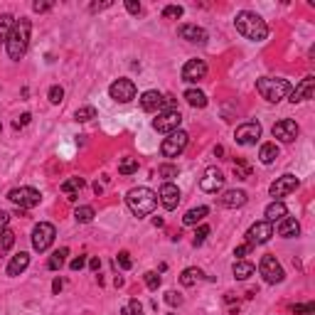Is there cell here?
Segmentation results:
<instances>
[{
	"mask_svg": "<svg viewBox=\"0 0 315 315\" xmlns=\"http://www.w3.org/2000/svg\"><path fill=\"white\" fill-rule=\"evenodd\" d=\"M165 303H168V305H180L182 303V295H180V293H175V291H168V293H165Z\"/></svg>",
	"mask_w": 315,
	"mask_h": 315,
	"instance_id": "bcb514c9",
	"label": "cell"
},
{
	"mask_svg": "<svg viewBox=\"0 0 315 315\" xmlns=\"http://www.w3.org/2000/svg\"><path fill=\"white\" fill-rule=\"evenodd\" d=\"M62 286H64V283H62V278H55V283H52V291L59 293V291H62Z\"/></svg>",
	"mask_w": 315,
	"mask_h": 315,
	"instance_id": "9f6ffc18",
	"label": "cell"
},
{
	"mask_svg": "<svg viewBox=\"0 0 315 315\" xmlns=\"http://www.w3.org/2000/svg\"><path fill=\"white\" fill-rule=\"evenodd\" d=\"M47 99H49V103H62L64 101V89L62 86H52L47 91Z\"/></svg>",
	"mask_w": 315,
	"mask_h": 315,
	"instance_id": "60d3db41",
	"label": "cell"
},
{
	"mask_svg": "<svg viewBox=\"0 0 315 315\" xmlns=\"http://www.w3.org/2000/svg\"><path fill=\"white\" fill-rule=\"evenodd\" d=\"M163 103H165V96L160 94V91H155V89H150V91H146L143 96H141V109L143 111H148V113H160L163 111Z\"/></svg>",
	"mask_w": 315,
	"mask_h": 315,
	"instance_id": "d6986e66",
	"label": "cell"
},
{
	"mask_svg": "<svg viewBox=\"0 0 315 315\" xmlns=\"http://www.w3.org/2000/svg\"><path fill=\"white\" fill-rule=\"evenodd\" d=\"M291 81L288 79H273V77H261L256 81V91H259L261 96L271 103H278L281 99H286L288 94H291Z\"/></svg>",
	"mask_w": 315,
	"mask_h": 315,
	"instance_id": "277c9868",
	"label": "cell"
},
{
	"mask_svg": "<svg viewBox=\"0 0 315 315\" xmlns=\"http://www.w3.org/2000/svg\"><path fill=\"white\" fill-rule=\"evenodd\" d=\"M84 266H86V259H84V256H77V259H72V264H69L72 271H81Z\"/></svg>",
	"mask_w": 315,
	"mask_h": 315,
	"instance_id": "c3c4849f",
	"label": "cell"
},
{
	"mask_svg": "<svg viewBox=\"0 0 315 315\" xmlns=\"http://www.w3.org/2000/svg\"><path fill=\"white\" fill-rule=\"evenodd\" d=\"M276 157H278V146H276V143H264V146H261L259 160L264 163V165H271Z\"/></svg>",
	"mask_w": 315,
	"mask_h": 315,
	"instance_id": "f546056e",
	"label": "cell"
},
{
	"mask_svg": "<svg viewBox=\"0 0 315 315\" xmlns=\"http://www.w3.org/2000/svg\"><path fill=\"white\" fill-rule=\"evenodd\" d=\"M259 273L264 276V281L266 283H281L286 278V273H283V266L276 261L273 254H266V256H261L259 261Z\"/></svg>",
	"mask_w": 315,
	"mask_h": 315,
	"instance_id": "ba28073f",
	"label": "cell"
},
{
	"mask_svg": "<svg viewBox=\"0 0 315 315\" xmlns=\"http://www.w3.org/2000/svg\"><path fill=\"white\" fill-rule=\"evenodd\" d=\"M30 118H32L30 113H23V116H20V118H18L15 124H12V128H25V126L30 124Z\"/></svg>",
	"mask_w": 315,
	"mask_h": 315,
	"instance_id": "f907efd6",
	"label": "cell"
},
{
	"mask_svg": "<svg viewBox=\"0 0 315 315\" xmlns=\"http://www.w3.org/2000/svg\"><path fill=\"white\" fill-rule=\"evenodd\" d=\"M126 10L131 12V15H138L141 12V3L138 0H126Z\"/></svg>",
	"mask_w": 315,
	"mask_h": 315,
	"instance_id": "681fc988",
	"label": "cell"
},
{
	"mask_svg": "<svg viewBox=\"0 0 315 315\" xmlns=\"http://www.w3.org/2000/svg\"><path fill=\"white\" fill-rule=\"evenodd\" d=\"M264 214H266V222L273 224V222H281L283 217H288V209H286V204H283L281 200H273V202L266 207V212Z\"/></svg>",
	"mask_w": 315,
	"mask_h": 315,
	"instance_id": "d4e9b609",
	"label": "cell"
},
{
	"mask_svg": "<svg viewBox=\"0 0 315 315\" xmlns=\"http://www.w3.org/2000/svg\"><path fill=\"white\" fill-rule=\"evenodd\" d=\"M0 131H3V126H0Z\"/></svg>",
	"mask_w": 315,
	"mask_h": 315,
	"instance_id": "6f0895ef",
	"label": "cell"
},
{
	"mask_svg": "<svg viewBox=\"0 0 315 315\" xmlns=\"http://www.w3.org/2000/svg\"><path fill=\"white\" fill-rule=\"evenodd\" d=\"M109 96L116 103H128L135 99V84L131 79H116L111 86H109Z\"/></svg>",
	"mask_w": 315,
	"mask_h": 315,
	"instance_id": "30bf717a",
	"label": "cell"
},
{
	"mask_svg": "<svg viewBox=\"0 0 315 315\" xmlns=\"http://www.w3.org/2000/svg\"><path fill=\"white\" fill-rule=\"evenodd\" d=\"M116 266H121L124 271H128L133 266V261H131V254L128 251H118V256H116Z\"/></svg>",
	"mask_w": 315,
	"mask_h": 315,
	"instance_id": "b9f144b4",
	"label": "cell"
},
{
	"mask_svg": "<svg viewBox=\"0 0 315 315\" xmlns=\"http://www.w3.org/2000/svg\"><path fill=\"white\" fill-rule=\"evenodd\" d=\"M74 118H77L79 124H86L91 118H96V109H94V106H81V109H77Z\"/></svg>",
	"mask_w": 315,
	"mask_h": 315,
	"instance_id": "d590c367",
	"label": "cell"
},
{
	"mask_svg": "<svg viewBox=\"0 0 315 315\" xmlns=\"http://www.w3.org/2000/svg\"><path fill=\"white\" fill-rule=\"evenodd\" d=\"M49 8H52V3H40V0H37V3H32V10L34 12H47Z\"/></svg>",
	"mask_w": 315,
	"mask_h": 315,
	"instance_id": "816d5d0a",
	"label": "cell"
},
{
	"mask_svg": "<svg viewBox=\"0 0 315 315\" xmlns=\"http://www.w3.org/2000/svg\"><path fill=\"white\" fill-rule=\"evenodd\" d=\"M8 200L12 204H18V209H32V207L42 202V195L34 187H12L8 192Z\"/></svg>",
	"mask_w": 315,
	"mask_h": 315,
	"instance_id": "5b68a950",
	"label": "cell"
},
{
	"mask_svg": "<svg viewBox=\"0 0 315 315\" xmlns=\"http://www.w3.org/2000/svg\"><path fill=\"white\" fill-rule=\"evenodd\" d=\"M185 101L190 103L192 109H204L207 106V96L200 89H187L185 91Z\"/></svg>",
	"mask_w": 315,
	"mask_h": 315,
	"instance_id": "f1b7e54d",
	"label": "cell"
},
{
	"mask_svg": "<svg viewBox=\"0 0 315 315\" xmlns=\"http://www.w3.org/2000/svg\"><path fill=\"white\" fill-rule=\"evenodd\" d=\"M182 81H187V84H192V81H202L204 77H207V64H204L202 59H190V62H185V67H182Z\"/></svg>",
	"mask_w": 315,
	"mask_h": 315,
	"instance_id": "e0dca14e",
	"label": "cell"
},
{
	"mask_svg": "<svg viewBox=\"0 0 315 315\" xmlns=\"http://www.w3.org/2000/svg\"><path fill=\"white\" fill-rule=\"evenodd\" d=\"M121 315H143V305L138 298H131L128 303L121 308Z\"/></svg>",
	"mask_w": 315,
	"mask_h": 315,
	"instance_id": "8d00e7d4",
	"label": "cell"
},
{
	"mask_svg": "<svg viewBox=\"0 0 315 315\" xmlns=\"http://www.w3.org/2000/svg\"><path fill=\"white\" fill-rule=\"evenodd\" d=\"M207 214H209V209H207V207H195V209H190V212L182 217V224H185V226H197L204 217H207Z\"/></svg>",
	"mask_w": 315,
	"mask_h": 315,
	"instance_id": "83f0119b",
	"label": "cell"
},
{
	"mask_svg": "<svg viewBox=\"0 0 315 315\" xmlns=\"http://www.w3.org/2000/svg\"><path fill=\"white\" fill-rule=\"evenodd\" d=\"M182 5H168V8H163V18L165 20H180L182 18Z\"/></svg>",
	"mask_w": 315,
	"mask_h": 315,
	"instance_id": "f35d334b",
	"label": "cell"
},
{
	"mask_svg": "<svg viewBox=\"0 0 315 315\" xmlns=\"http://www.w3.org/2000/svg\"><path fill=\"white\" fill-rule=\"evenodd\" d=\"M143 281H146V286L150 288V291H157V288H160V283H163V278L157 276L155 271H148L146 276H143Z\"/></svg>",
	"mask_w": 315,
	"mask_h": 315,
	"instance_id": "ab89813d",
	"label": "cell"
},
{
	"mask_svg": "<svg viewBox=\"0 0 315 315\" xmlns=\"http://www.w3.org/2000/svg\"><path fill=\"white\" fill-rule=\"evenodd\" d=\"M204 278V273H202V269H197V266H190V269H185L180 273V283L185 286V288H192L197 281H202Z\"/></svg>",
	"mask_w": 315,
	"mask_h": 315,
	"instance_id": "484cf974",
	"label": "cell"
},
{
	"mask_svg": "<svg viewBox=\"0 0 315 315\" xmlns=\"http://www.w3.org/2000/svg\"><path fill=\"white\" fill-rule=\"evenodd\" d=\"M170 315H172V313H170Z\"/></svg>",
	"mask_w": 315,
	"mask_h": 315,
	"instance_id": "680465c9",
	"label": "cell"
},
{
	"mask_svg": "<svg viewBox=\"0 0 315 315\" xmlns=\"http://www.w3.org/2000/svg\"><path fill=\"white\" fill-rule=\"evenodd\" d=\"M234 172H236V178L247 180V178H249V165H247V163H241V160H236V163H234Z\"/></svg>",
	"mask_w": 315,
	"mask_h": 315,
	"instance_id": "f6af8a7d",
	"label": "cell"
},
{
	"mask_svg": "<svg viewBox=\"0 0 315 315\" xmlns=\"http://www.w3.org/2000/svg\"><path fill=\"white\" fill-rule=\"evenodd\" d=\"M74 219H77L79 224H89L91 219H94V207H89V204H81V207H77Z\"/></svg>",
	"mask_w": 315,
	"mask_h": 315,
	"instance_id": "1f68e13d",
	"label": "cell"
},
{
	"mask_svg": "<svg viewBox=\"0 0 315 315\" xmlns=\"http://www.w3.org/2000/svg\"><path fill=\"white\" fill-rule=\"evenodd\" d=\"M301 185V180L295 178V175H281V178H276V180L271 182V197L273 200H281V197H286V195H291L295 187Z\"/></svg>",
	"mask_w": 315,
	"mask_h": 315,
	"instance_id": "9a60e30c",
	"label": "cell"
},
{
	"mask_svg": "<svg viewBox=\"0 0 315 315\" xmlns=\"http://www.w3.org/2000/svg\"><path fill=\"white\" fill-rule=\"evenodd\" d=\"M276 232H278V236H283V239H293V236L301 234V224H298L295 217H283L281 222H278V226H276Z\"/></svg>",
	"mask_w": 315,
	"mask_h": 315,
	"instance_id": "7402d4cb",
	"label": "cell"
},
{
	"mask_svg": "<svg viewBox=\"0 0 315 315\" xmlns=\"http://www.w3.org/2000/svg\"><path fill=\"white\" fill-rule=\"evenodd\" d=\"M12 25H15V18H12V15H8V12H5V15H0V42H5V40H8Z\"/></svg>",
	"mask_w": 315,
	"mask_h": 315,
	"instance_id": "d6a6232c",
	"label": "cell"
},
{
	"mask_svg": "<svg viewBox=\"0 0 315 315\" xmlns=\"http://www.w3.org/2000/svg\"><path fill=\"white\" fill-rule=\"evenodd\" d=\"M234 27L241 37H247L251 42H264V40L269 37V25L264 23L261 15H256V12H251V10L236 12Z\"/></svg>",
	"mask_w": 315,
	"mask_h": 315,
	"instance_id": "6da1fadb",
	"label": "cell"
},
{
	"mask_svg": "<svg viewBox=\"0 0 315 315\" xmlns=\"http://www.w3.org/2000/svg\"><path fill=\"white\" fill-rule=\"evenodd\" d=\"M8 222H10V214L0 209V229H5V226H8Z\"/></svg>",
	"mask_w": 315,
	"mask_h": 315,
	"instance_id": "11a10c76",
	"label": "cell"
},
{
	"mask_svg": "<svg viewBox=\"0 0 315 315\" xmlns=\"http://www.w3.org/2000/svg\"><path fill=\"white\" fill-rule=\"evenodd\" d=\"M30 32H32V23H30L27 18L15 20L10 34H8V40H5V49H8V57H10V59L18 62V59L25 57L27 47H30Z\"/></svg>",
	"mask_w": 315,
	"mask_h": 315,
	"instance_id": "7a4b0ae2",
	"label": "cell"
},
{
	"mask_svg": "<svg viewBox=\"0 0 315 315\" xmlns=\"http://www.w3.org/2000/svg\"><path fill=\"white\" fill-rule=\"evenodd\" d=\"M224 172L219 168H207L202 172V178H200V187H202V192H207V195H217V192L224 187Z\"/></svg>",
	"mask_w": 315,
	"mask_h": 315,
	"instance_id": "8fae6325",
	"label": "cell"
},
{
	"mask_svg": "<svg viewBox=\"0 0 315 315\" xmlns=\"http://www.w3.org/2000/svg\"><path fill=\"white\" fill-rule=\"evenodd\" d=\"M126 204L135 217H148L155 212L157 207V195L150 187H133L126 195Z\"/></svg>",
	"mask_w": 315,
	"mask_h": 315,
	"instance_id": "3957f363",
	"label": "cell"
},
{
	"mask_svg": "<svg viewBox=\"0 0 315 315\" xmlns=\"http://www.w3.org/2000/svg\"><path fill=\"white\" fill-rule=\"evenodd\" d=\"M182 195H180V187L178 185H172V182H165L163 187H160V192H157V202L163 204L168 212H172L178 204H180Z\"/></svg>",
	"mask_w": 315,
	"mask_h": 315,
	"instance_id": "2e32d148",
	"label": "cell"
},
{
	"mask_svg": "<svg viewBox=\"0 0 315 315\" xmlns=\"http://www.w3.org/2000/svg\"><path fill=\"white\" fill-rule=\"evenodd\" d=\"M251 244H241V247H236L234 249V256H239V259H244V256H247V254H251Z\"/></svg>",
	"mask_w": 315,
	"mask_h": 315,
	"instance_id": "7dc6e473",
	"label": "cell"
},
{
	"mask_svg": "<svg viewBox=\"0 0 315 315\" xmlns=\"http://www.w3.org/2000/svg\"><path fill=\"white\" fill-rule=\"evenodd\" d=\"M259 138H261V124H256V121H247V124L236 126L234 141L239 146H254Z\"/></svg>",
	"mask_w": 315,
	"mask_h": 315,
	"instance_id": "7c38bea8",
	"label": "cell"
},
{
	"mask_svg": "<svg viewBox=\"0 0 315 315\" xmlns=\"http://www.w3.org/2000/svg\"><path fill=\"white\" fill-rule=\"evenodd\" d=\"M55 236H57V229L55 224H49V222H40V224L32 229V249L34 251H47V249L55 244Z\"/></svg>",
	"mask_w": 315,
	"mask_h": 315,
	"instance_id": "8992f818",
	"label": "cell"
},
{
	"mask_svg": "<svg viewBox=\"0 0 315 315\" xmlns=\"http://www.w3.org/2000/svg\"><path fill=\"white\" fill-rule=\"evenodd\" d=\"M271 133H273V138H278L281 143H293L298 138V133H301V128H298V124L293 118H281L278 124H273Z\"/></svg>",
	"mask_w": 315,
	"mask_h": 315,
	"instance_id": "4fadbf2b",
	"label": "cell"
},
{
	"mask_svg": "<svg viewBox=\"0 0 315 315\" xmlns=\"http://www.w3.org/2000/svg\"><path fill=\"white\" fill-rule=\"evenodd\" d=\"M178 34H180L182 40L192 42V45H204V42H207V30L197 27V25H180V27H178Z\"/></svg>",
	"mask_w": 315,
	"mask_h": 315,
	"instance_id": "ffe728a7",
	"label": "cell"
},
{
	"mask_svg": "<svg viewBox=\"0 0 315 315\" xmlns=\"http://www.w3.org/2000/svg\"><path fill=\"white\" fill-rule=\"evenodd\" d=\"M187 141H190V135L185 133V131H175V133H170L168 138H163V143H160V153L165 157H178L187 148Z\"/></svg>",
	"mask_w": 315,
	"mask_h": 315,
	"instance_id": "9c48e42d",
	"label": "cell"
},
{
	"mask_svg": "<svg viewBox=\"0 0 315 315\" xmlns=\"http://www.w3.org/2000/svg\"><path fill=\"white\" fill-rule=\"evenodd\" d=\"M27 266H30V254L20 251V254H15V256L10 259V264H8L5 273H8V276H20V273H23Z\"/></svg>",
	"mask_w": 315,
	"mask_h": 315,
	"instance_id": "603a6c76",
	"label": "cell"
},
{
	"mask_svg": "<svg viewBox=\"0 0 315 315\" xmlns=\"http://www.w3.org/2000/svg\"><path fill=\"white\" fill-rule=\"evenodd\" d=\"M254 264H249V261L239 259L234 261V266H232V273H234V278H239V281H247L249 276H254Z\"/></svg>",
	"mask_w": 315,
	"mask_h": 315,
	"instance_id": "4316f807",
	"label": "cell"
},
{
	"mask_svg": "<svg viewBox=\"0 0 315 315\" xmlns=\"http://www.w3.org/2000/svg\"><path fill=\"white\" fill-rule=\"evenodd\" d=\"M157 175H160V178H165V180H172V178H178V175H180V170H178V165H168V163H165V165H160V168H157Z\"/></svg>",
	"mask_w": 315,
	"mask_h": 315,
	"instance_id": "74e56055",
	"label": "cell"
},
{
	"mask_svg": "<svg viewBox=\"0 0 315 315\" xmlns=\"http://www.w3.org/2000/svg\"><path fill=\"white\" fill-rule=\"evenodd\" d=\"M271 236H273V224L264 219V222H256V224L249 226L247 244H251V247H256V244H266Z\"/></svg>",
	"mask_w": 315,
	"mask_h": 315,
	"instance_id": "5bb4252c",
	"label": "cell"
},
{
	"mask_svg": "<svg viewBox=\"0 0 315 315\" xmlns=\"http://www.w3.org/2000/svg\"><path fill=\"white\" fill-rule=\"evenodd\" d=\"M180 124H182V113L178 109H170V111H160L157 118H153V128L157 133H175L180 131Z\"/></svg>",
	"mask_w": 315,
	"mask_h": 315,
	"instance_id": "52a82bcc",
	"label": "cell"
},
{
	"mask_svg": "<svg viewBox=\"0 0 315 315\" xmlns=\"http://www.w3.org/2000/svg\"><path fill=\"white\" fill-rule=\"evenodd\" d=\"M113 3L111 0H109V3H94V5H91V12H96V10H106V8H111Z\"/></svg>",
	"mask_w": 315,
	"mask_h": 315,
	"instance_id": "f5cc1de1",
	"label": "cell"
},
{
	"mask_svg": "<svg viewBox=\"0 0 315 315\" xmlns=\"http://www.w3.org/2000/svg\"><path fill=\"white\" fill-rule=\"evenodd\" d=\"M118 172H121V175H133V172H138V160H135V157H121Z\"/></svg>",
	"mask_w": 315,
	"mask_h": 315,
	"instance_id": "836d02e7",
	"label": "cell"
},
{
	"mask_svg": "<svg viewBox=\"0 0 315 315\" xmlns=\"http://www.w3.org/2000/svg\"><path fill=\"white\" fill-rule=\"evenodd\" d=\"M291 310H293V315H313V313H315V303H303V305H293Z\"/></svg>",
	"mask_w": 315,
	"mask_h": 315,
	"instance_id": "7bdbcfd3",
	"label": "cell"
},
{
	"mask_svg": "<svg viewBox=\"0 0 315 315\" xmlns=\"http://www.w3.org/2000/svg\"><path fill=\"white\" fill-rule=\"evenodd\" d=\"M67 256H69V249H67V247L59 249V251H55V254L49 256V261H47V269H49V271H59L62 266H64Z\"/></svg>",
	"mask_w": 315,
	"mask_h": 315,
	"instance_id": "4dcf8cb0",
	"label": "cell"
},
{
	"mask_svg": "<svg viewBox=\"0 0 315 315\" xmlns=\"http://www.w3.org/2000/svg\"><path fill=\"white\" fill-rule=\"evenodd\" d=\"M84 185H86V182H84V178H69V180L62 182V187H59V190L67 195V200H72V202H74V200L79 197V192L84 190Z\"/></svg>",
	"mask_w": 315,
	"mask_h": 315,
	"instance_id": "cb8c5ba5",
	"label": "cell"
},
{
	"mask_svg": "<svg viewBox=\"0 0 315 315\" xmlns=\"http://www.w3.org/2000/svg\"><path fill=\"white\" fill-rule=\"evenodd\" d=\"M247 192L244 190H226L222 192V197H219V204L226 207V209H239V207H244L247 204Z\"/></svg>",
	"mask_w": 315,
	"mask_h": 315,
	"instance_id": "44dd1931",
	"label": "cell"
},
{
	"mask_svg": "<svg viewBox=\"0 0 315 315\" xmlns=\"http://www.w3.org/2000/svg\"><path fill=\"white\" fill-rule=\"evenodd\" d=\"M313 89H315V77H305L295 89H291L288 94V101L291 103H301V101H308L313 99Z\"/></svg>",
	"mask_w": 315,
	"mask_h": 315,
	"instance_id": "ac0fdd59",
	"label": "cell"
},
{
	"mask_svg": "<svg viewBox=\"0 0 315 315\" xmlns=\"http://www.w3.org/2000/svg\"><path fill=\"white\" fill-rule=\"evenodd\" d=\"M207 236H209V226L202 224L197 232H195V241H192V244H195V247H200V244H204V239H207Z\"/></svg>",
	"mask_w": 315,
	"mask_h": 315,
	"instance_id": "ee69618b",
	"label": "cell"
},
{
	"mask_svg": "<svg viewBox=\"0 0 315 315\" xmlns=\"http://www.w3.org/2000/svg\"><path fill=\"white\" fill-rule=\"evenodd\" d=\"M12 244H15V232L3 229V232H0V254H5L8 249H12Z\"/></svg>",
	"mask_w": 315,
	"mask_h": 315,
	"instance_id": "e575fe53",
	"label": "cell"
},
{
	"mask_svg": "<svg viewBox=\"0 0 315 315\" xmlns=\"http://www.w3.org/2000/svg\"><path fill=\"white\" fill-rule=\"evenodd\" d=\"M89 269L91 271H99V269H101V259H99V256H91V259H89Z\"/></svg>",
	"mask_w": 315,
	"mask_h": 315,
	"instance_id": "db71d44e",
	"label": "cell"
}]
</instances>
